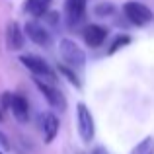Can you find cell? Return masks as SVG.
<instances>
[{
  "instance_id": "6da1fadb",
  "label": "cell",
  "mask_w": 154,
  "mask_h": 154,
  "mask_svg": "<svg viewBox=\"0 0 154 154\" xmlns=\"http://www.w3.org/2000/svg\"><path fill=\"white\" fill-rule=\"evenodd\" d=\"M20 63L35 76V78H45L53 82L55 80V70L49 66V63L41 59V57H35V55H22L20 57Z\"/></svg>"
},
{
  "instance_id": "7a4b0ae2",
  "label": "cell",
  "mask_w": 154,
  "mask_h": 154,
  "mask_svg": "<svg viewBox=\"0 0 154 154\" xmlns=\"http://www.w3.org/2000/svg\"><path fill=\"white\" fill-rule=\"evenodd\" d=\"M60 57L70 68H80L86 63V53L82 51V47H78L72 39H63L59 45Z\"/></svg>"
},
{
  "instance_id": "3957f363",
  "label": "cell",
  "mask_w": 154,
  "mask_h": 154,
  "mask_svg": "<svg viewBox=\"0 0 154 154\" xmlns=\"http://www.w3.org/2000/svg\"><path fill=\"white\" fill-rule=\"evenodd\" d=\"M123 14L135 26H146V23H150L154 20L152 10L148 6H144L143 2H125L123 4Z\"/></svg>"
},
{
  "instance_id": "277c9868",
  "label": "cell",
  "mask_w": 154,
  "mask_h": 154,
  "mask_svg": "<svg viewBox=\"0 0 154 154\" xmlns=\"http://www.w3.org/2000/svg\"><path fill=\"white\" fill-rule=\"evenodd\" d=\"M76 119H78V135L84 143H90L96 135V125H94V117H92L90 109L86 107V103H78L76 105Z\"/></svg>"
},
{
  "instance_id": "5b68a950",
  "label": "cell",
  "mask_w": 154,
  "mask_h": 154,
  "mask_svg": "<svg viewBox=\"0 0 154 154\" xmlns=\"http://www.w3.org/2000/svg\"><path fill=\"white\" fill-rule=\"evenodd\" d=\"M86 4L88 0H64V18L70 29H76L86 18Z\"/></svg>"
},
{
  "instance_id": "8992f818",
  "label": "cell",
  "mask_w": 154,
  "mask_h": 154,
  "mask_svg": "<svg viewBox=\"0 0 154 154\" xmlns=\"http://www.w3.org/2000/svg\"><path fill=\"white\" fill-rule=\"evenodd\" d=\"M33 82H35V86L39 88V92L43 94V98L47 100V103H49L53 109H59V111H64V109H66V100H64V96L60 94L55 86L43 82L41 78H33Z\"/></svg>"
},
{
  "instance_id": "52a82bcc",
  "label": "cell",
  "mask_w": 154,
  "mask_h": 154,
  "mask_svg": "<svg viewBox=\"0 0 154 154\" xmlns=\"http://www.w3.org/2000/svg\"><path fill=\"white\" fill-rule=\"evenodd\" d=\"M23 33H26L27 39H31L39 47H49L51 45V33L47 31V27H43L37 22H27L23 26Z\"/></svg>"
},
{
  "instance_id": "ba28073f",
  "label": "cell",
  "mask_w": 154,
  "mask_h": 154,
  "mask_svg": "<svg viewBox=\"0 0 154 154\" xmlns=\"http://www.w3.org/2000/svg\"><path fill=\"white\" fill-rule=\"evenodd\" d=\"M26 43V33L23 29L20 27V23L10 22L8 23V29H6V45L10 51H20Z\"/></svg>"
},
{
  "instance_id": "9c48e42d",
  "label": "cell",
  "mask_w": 154,
  "mask_h": 154,
  "mask_svg": "<svg viewBox=\"0 0 154 154\" xmlns=\"http://www.w3.org/2000/svg\"><path fill=\"white\" fill-rule=\"evenodd\" d=\"M12 115L20 123H27L29 121V103H27L26 96L22 94H12V105H10Z\"/></svg>"
},
{
  "instance_id": "30bf717a",
  "label": "cell",
  "mask_w": 154,
  "mask_h": 154,
  "mask_svg": "<svg viewBox=\"0 0 154 154\" xmlns=\"http://www.w3.org/2000/svg\"><path fill=\"white\" fill-rule=\"evenodd\" d=\"M41 131H43V139L49 144L55 140L57 133H59V117L55 113H43L41 115Z\"/></svg>"
},
{
  "instance_id": "8fae6325",
  "label": "cell",
  "mask_w": 154,
  "mask_h": 154,
  "mask_svg": "<svg viewBox=\"0 0 154 154\" xmlns=\"http://www.w3.org/2000/svg\"><path fill=\"white\" fill-rule=\"evenodd\" d=\"M107 39V29L102 26H88L84 29V41L88 47H102L103 41Z\"/></svg>"
},
{
  "instance_id": "7c38bea8",
  "label": "cell",
  "mask_w": 154,
  "mask_h": 154,
  "mask_svg": "<svg viewBox=\"0 0 154 154\" xmlns=\"http://www.w3.org/2000/svg\"><path fill=\"white\" fill-rule=\"evenodd\" d=\"M51 2L53 0H26L23 10H26L29 16H33V18H43V16L49 12Z\"/></svg>"
},
{
  "instance_id": "4fadbf2b",
  "label": "cell",
  "mask_w": 154,
  "mask_h": 154,
  "mask_svg": "<svg viewBox=\"0 0 154 154\" xmlns=\"http://www.w3.org/2000/svg\"><path fill=\"white\" fill-rule=\"evenodd\" d=\"M131 154H154V140L150 137H146L144 140H140V143L133 148Z\"/></svg>"
},
{
  "instance_id": "5bb4252c",
  "label": "cell",
  "mask_w": 154,
  "mask_h": 154,
  "mask_svg": "<svg viewBox=\"0 0 154 154\" xmlns=\"http://www.w3.org/2000/svg\"><path fill=\"white\" fill-rule=\"evenodd\" d=\"M129 43H131V37H129V35H117L115 39H113V43L111 45H109V49H107V55H113V53H117L119 49H123L125 45H129Z\"/></svg>"
},
{
  "instance_id": "9a60e30c",
  "label": "cell",
  "mask_w": 154,
  "mask_h": 154,
  "mask_svg": "<svg viewBox=\"0 0 154 154\" xmlns=\"http://www.w3.org/2000/svg\"><path fill=\"white\" fill-rule=\"evenodd\" d=\"M59 72L64 76V78L68 80V82L72 84L74 88H80V80H78V76L74 74V72L70 70V66H64V64H59Z\"/></svg>"
},
{
  "instance_id": "2e32d148",
  "label": "cell",
  "mask_w": 154,
  "mask_h": 154,
  "mask_svg": "<svg viewBox=\"0 0 154 154\" xmlns=\"http://www.w3.org/2000/svg\"><path fill=\"white\" fill-rule=\"evenodd\" d=\"M113 4H109V2H103V4H98V6L94 8V12H96V16H100V18H105V16H111L113 14Z\"/></svg>"
},
{
  "instance_id": "e0dca14e",
  "label": "cell",
  "mask_w": 154,
  "mask_h": 154,
  "mask_svg": "<svg viewBox=\"0 0 154 154\" xmlns=\"http://www.w3.org/2000/svg\"><path fill=\"white\" fill-rule=\"evenodd\" d=\"M10 105H12V92H2V96H0V107H2V111L10 109Z\"/></svg>"
},
{
  "instance_id": "ac0fdd59",
  "label": "cell",
  "mask_w": 154,
  "mask_h": 154,
  "mask_svg": "<svg viewBox=\"0 0 154 154\" xmlns=\"http://www.w3.org/2000/svg\"><path fill=\"white\" fill-rule=\"evenodd\" d=\"M43 18H45L51 26H57V23H59V14H57V12H47Z\"/></svg>"
},
{
  "instance_id": "d6986e66",
  "label": "cell",
  "mask_w": 154,
  "mask_h": 154,
  "mask_svg": "<svg viewBox=\"0 0 154 154\" xmlns=\"http://www.w3.org/2000/svg\"><path fill=\"white\" fill-rule=\"evenodd\" d=\"M0 146L4 148V150H8L10 148V143H8V139H6V135H4L2 131H0Z\"/></svg>"
},
{
  "instance_id": "ffe728a7",
  "label": "cell",
  "mask_w": 154,
  "mask_h": 154,
  "mask_svg": "<svg viewBox=\"0 0 154 154\" xmlns=\"http://www.w3.org/2000/svg\"><path fill=\"white\" fill-rule=\"evenodd\" d=\"M92 154H109V152L105 150L103 146H98V148H94V150H92Z\"/></svg>"
},
{
  "instance_id": "44dd1931",
  "label": "cell",
  "mask_w": 154,
  "mask_h": 154,
  "mask_svg": "<svg viewBox=\"0 0 154 154\" xmlns=\"http://www.w3.org/2000/svg\"><path fill=\"white\" fill-rule=\"evenodd\" d=\"M0 121H4V111H2V107H0Z\"/></svg>"
},
{
  "instance_id": "7402d4cb",
  "label": "cell",
  "mask_w": 154,
  "mask_h": 154,
  "mask_svg": "<svg viewBox=\"0 0 154 154\" xmlns=\"http://www.w3.org/2000/svg\"><path fill=\"white\" fill-rule=\"evenodd\" d=\"M0 154H2V152H0Z\"/></svg>"
}]
</instances>
